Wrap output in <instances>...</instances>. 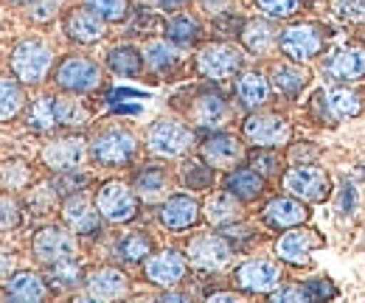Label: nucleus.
<instances>
[{"label": "nucleus", "mask_w": 365, "mask_h": 303, "mask_svg": "<svg viewBox=\"0 0 365 303\" xmlns=\"http://www.w3.org/2000/svg\"><path fill=\"white\" fill-rule=\"evenodd\" d=\"M56 68L53 48L40 37H26L9 53V73H14L26 87H40Z\"/></svg>", "instance_id": "1"}, {"label": "nucleus", "mask_w": 365, "mask_h": 303, "mask_svg": "<svg viewBox=\"0 0 365 303\" xmlns=\"http://www.w3.org/2000/svg\"><path fill=\"white\" fill-rule=\"evenodd\" d=\"M138 135L127 127H107L91 140V160L104 169H124L138 158Z\"/></svg>", "instance_id": "2"}, {"label": "nucleus", "mask_w": 365, "mask_h": 303, "mask_svg": "<svg viewBox=\"0 0 365 303\" xmlns=\"http://www.w3.org/2000/svg\"><path fill=\"white\" fill-rule=\"evenodd\" d=\"M93 202L107 225H127V222L138 219V211H140V200H138L135 188L118 177L98 183Z\"/></svg>", "instance_id": "3"}, {"label": "nucleus", "mask_w": 365, "mask_h": 303, "mask_svg": "<svg viewBox=\"0 0 365 303\" xmlns=\"http://www.w3.org/2000/svg\"><path fill=\"white\" fill-rule=\"evenodd\" d=\"M194 71L208 82H228L245 71V53L225 40L205 43L194 56Z\"/></svg>", "instance_id": "4"}, {"label": "nucleus", "mask_w": 365, "mask_h": 303, "mask_svg": "<svg viewBox=\"0 0 365 303\" xmlns=\"http://www.w3.org/2000/svg\"><path fill=\"white\" fill-rule=\"evenodd\" d=\"M51 76H53V85L71 96H91L104 82L101 65L93 62L91 56H79V53L62 56Z\"/></svg>", "instance_id": "5"}, {"label": "nucleus", "mask_w": 365, "mask_h": 303, "mask_svg": "<svg viewBox=\"0 0 365 303\" xmlns=\"http://www.w3.org/2000/svg\"><path fill=\"white\" fill-rule=\"evenodd\" d=\"M194 143H197L194 130L185 127L178 118H158L146 130V149L155 158H163V160L185 158L194 149Z\"/></svg>", "instance_id": "6"}, {"label": "nucleus", "mask_w": 365, "mask_h": 303, "mask_svg": "<svg viewBox=\"0 0 365 303\" xmlns=\"http://www.w3.org/2000/svg\"><path fill=\"white\" fill-rule=\"evenodd\" d=\"M88 158H91V140H85L76 132L56 135L46 140L40 149V166L51 174L76 172Z\"/></svg>", "instance_id": "7"}, {"label": "nucleus", "mask_w": 365, "mask_h": 303, "mask_svg": "<svg viewBox=\"0 0 365 303\" xmlns=\"http://www.w3.org/2000/svg\"><path fill=\"white\" fill-rule=\"evenodd\" d=\"M31 256L40 267L79 256V236L65 225H43L31 236Z\"/></svg>", "instance_id": "8"}, {"label": "nucleus", "mask_w": 365, "mask_h": 303, "mask_svg": "<svg viewBox=\"0 0 365 303\" xmlns=\"http://www.w3.org/2000/svg\"><path fill=\"white\" fill-rule=\"evenodd\" d=\"M185 256H188V264L194 269L220 272L233 261V245H230V239L222 230L220 233L217 230H205V233H197V236L188 239Z\"/></svg>", "instance_id": "9"}, {"label": "nucleus", "mask_w": 365, "mask_h": 303, "mask_svg": "<svg viewBox=\"0 0 365 303\" xmlns=\"http://www.w3.org/2000/svg\"><path fill=\"white\" fill-rule=\"evenodd\" d=\"M292 127L284 115L270 113V110H253L245 115L242 121V138L253 146H264V149H278L289 140Z\"/></svg>", "instance_id": "10"}, {"label": "nucleus", "mask_w": 365, "mask_h": 303, "mask_svg": "<svg viewBox=\"0 0 365 303\" xmlns=\"http://www.w3.org/2000/svg\"><path fill=\"white\" fill-rule=\"evenodd\" d=\"M188 256L178 250V247H163V250H155L149 259L143 261V278L158 287V289H172V287H180L188 275Z\"/></svg>", "instance_id": "11"}, {"label": "nucleus", "mask_w": 365, "mask_h": 303, "mask_svg": "<svg viewBox=\"0 0 365 303\" xmlns=\"http://www.w3.org/2000/svg\"><path fill=\"white\" fill-rule=\"evenodd\" d=\"M59 219H62L65 227H71L82 239L98 236L101 233V225H104V219L98 214L96 202H93L85 191H73V194L62 197V202H59Z\"/></svg>", "instance_id": "12"}, {"label": "nucleus", "mask_w": 365, "mask_h": 303, "mask_svg": "<svg viewBox=\"0 0 365 303\" xmlns=\"http://www.w3.org/2000/svg\"><path fill=\"white\" fill-rule=\"evenodd\" d=\"M200 158L211 169H217V172H230V169L242 166V160L247 158V152H245V143H242L239 135L214 130L200 140Z\"/></svg>", "instance_id": "13"}, {"label": "nucleus", "mask_w": 365, "mask_h": 303, "mask_svg": "<svg viewBox=\"0 0 365 303\" xmlns=\"http://www.w3.org/2000/svg\"><path fill=\"white\" fill-rule=\"evenodd\" d=\"M233 284L245 295H270L281 287V267L270 259H247L233 269Z\"/></svg>", "instance_id": "14"}, {"label": "nucleus", "mask_w": 365, "mask_h": 303, "mask_svg": "<svg viewBox=\"0 0 365 303\" xmlns=\"http://www.w3.org/2000/svg\"><path fill=\"white\" fill-rule=\"evenodd\" d=\"M284 191H289L292 197L304 200V202H323L331 191V180L326 172H320L312 163H298L281 177Z\"/></svg>", "instance_id": "15"}, {"label": "nucleus", "mask_w": 365, "mask_h": 303, "mask_svg": "<svg viewBox=\"0 0 365 303\" xmlns=\"http://www.w3.org/2000/svg\"><path fill=\"white\" fill-rule=\"evenodd\" d=\"M185 118L197 130H208V132L220 130V127L228 124L230 118L228 98L222 93H217V90H200L191 98V104L185 107Z\"/></svg>", "instance_id": "16"}, {"label": "nucleus", "mask_w": 365, "mask_h": 303, "mask_svg": "<svg viewBox=\"0 0 365 303\" xmlns=\"http://www.w3.org/2000/svg\"><path fill=\"white\" fill-rule=\"evenodd\" d=\"M200 219H202V202L194 194H185V191L169 194L158 205V222L172 233H182V230L197 227Z\"/></svg>", "instance_id": "17"}, {"label": "nucleus", "mask_w": 365, "mask_h": 303, "mask_svg": "<svg viewBox=\"0 0 365 303\" xmlns=\"http://www.w3.org/2000/svg\"><path fill=\"white\" fill-rule=\"evenodd\" d=\"M278 48L289 62H309L323 51V31L315 23H295L278 34Z\"/></svg>", "instance_id": "18"}, {"label": "nucleus", "mask_w": 365, "mask_h": 303, "mask_svg": "<svg viewBox=\"0 0 365 303\" xmlns=\"http://www.w3.org/2000/svg\"><path fill=\"white\" fill-rule=\"evenodd\" d=\"M323 247V236L318 230H301L298 227H289V230H281V236L275 239V256L284 261V264H307L309 256Z\"/></svg>", "instance_id": "19"}, {"label": "nucleus", "mask_w": 365, "mask_h": 303, "mask_svg": "<svg viewBox=\"0 0 365 303\" xmlns=\"http://www.w3.org/2000/svg\"><path fill=\"white\" fill-rule=\"evenodd\" d=\"M130 289H133L130 275L121 272L118 267H96L93 272H88V281H85L88 298L98 303L121 301L130 295Z\"/></svg>", "instance_id": "20"}, {"label": "nucleus", "mask_w": 365, "mask_h": 303, "mask_svg": "<svg viewBox=\"0 0 365 303\" xmlns=\"http://www.w3.org/2000/svg\"><path fill=\"white\" fill-rule=\"evenodd\" d=\"M130 185L135 188L138 200L143 205H160L172 194V174H169L166 166H160V163H146V166H140L133 174V183Z\"/></svg>", "instance_id": "21"}, {"label": "nucleus", "mask_w": 365, "mask_h": 303, "mask_svg": "<svg viewBox=\"0 0 365 303\" xmlns=\"http://www.w3.org/2000/svg\"><path fill=\"white\" fill-rule=\"evenodd\" d=\"M104 26L107 23L88 6H76V9L65 11V17H62L65 37L76 45H96L98 40H104Z\"/></svg>", "instance_id": "22"}, {"label": "nucleus", "mask_w": 365, "mask_h": 303, "mask_svg": "<svg viewBox=\"0 0 365 303\" xmlns=\"http://www.w3.org/2000/svg\"><path fill=\"white\" fill-rule=\"evenodd\" d=\"M262 222L273 230H289V227H298V225H307L309 222V208L304 200L298 197H273L264 208H262Z\"/></svg>", "instance_id": "23"}, {"label": "nucleus", "mask_w": 365, "mask_h": 303, "mask_svg": "<svg viewBox=\"0 0 365 303\" xmlns=\"http://www.w3.org/2000/svg\"><path fill=\"white\" fill-rule=\"evenodd\" d=\"M3 295H6V301L14 303H43L51 298V287H48L43 272H37V269H17L3 284Z\"/></svg>", "instance_id": "24"}, {"label": "nucleus", "mask_w": 365, "mask_h": 303, "mask_svg": "<svg viewBox=\"0 0 365 303\" xmlns=\"http://www.w3.org/2000/svg\"><path fill=\"white\" fill-rule=\"evenodd\" d=\"M270 93H273V82L264 73H259V71H242L236 76L233 96H236V101H239V107L245 113L262 110L270 101Z\"/></svg>", "instance_id": "25"}, {"label": "nucleus", "mask_w": 365, "mask_h": 303, "mask_svg": "<svg viewBox=\"0 0 365 303\" xmlns=\"http://www.w3.org/2000/svg\"><path fill=\"white\" fill-rule=\"evenodd\" d=\"M222 188L230 191L239 202H256L264 191H267V177L262 172H256L253 166H236V169H230L225 172L222 177Z\"/></svg>", "instance_id": "26"}, {"label": "nucleus", "mask_w": 365, "mask_h": 303, "mask_svg": "<svg viewBox=\"0 0 365 303\" xmlns=\"http://www.w3.org/2000/svg\"><path fill=\"white\" fill-rule=\"evenodd\" d=\"M143 62L152 73L169 79L182 68V48L172 40H149L143 45Z\"/></svg>", "instance_id": "27"}, {"label": "nucleus", "mask_w": 365, "mask_h": 303, "mask_svg": "<svg viewBox=\"0 0 365 303\" xmlns=\"http://www.w3.org/2000/svg\"><path fill=\"white\" fill-rule=\"evenodd\" d=\"M326 73L337 82H357L365 76V51L357 45H346L337 48L329 62H326Z\"/></svg>", "instance_id": "28"}, {"label": "nucleus", "mask_w": 365, "mask_h": 303, "mask_svg": "<svg viewBox=\"0 0 365 303\" xmlns=\"http://www.w3.org/2000/svg\"><path fill=\"white\" fill-rule=\"evenodd\" d=\"M53 115H56V130L65 132L85 130L93 118L91 107L82 101V96H71V93L53 96Z\"/></svg>", "instance_id": "29"}, {"label": "nucleus", "mask_w": 365, "mask_h": 303, "mask_svg": "<svg viewBox=\"0 0 365 303\" xmlns=\"http://www.w3.org/2000/svg\"><path fill=\"white\" fill-rule=\"evenodd\" d=\"M29 107L26 85L14 73H0V124H11L23 118Z\"/></svg>", "instance_id": "30"}, {"label": "nucleus", "mask_w": 365, "mask_h": 303, "mask_svg": "<svg viewBox=\"0 0 365 303\" xmlns=\"http://www.w3.org/2000/svg\"><path fill=\"white\" fill-rule=\"evenodd\" d=\"M46 281L51 287V292H73L79 287H85L88 281V272L85 267L76 259H65L56 261V264H46Z\"/></svg>", "instance_id": "31"}, {"label": "nucleus", "mask_w": 365, "mask_h": 303, "mask_svg": "<svg viewBox=\"0 0 365 303\" xmlns=\"http://www.w3.org/2000/svg\"><path fill=\"white\" fill-rule=\"evenodd\" d=\"M242 205L245 202H239L230 191H217V194H211L208 200H205V205H202V217L208 219V225H214V227H228L233 222H239L242 219Z\"/></svg>", "instance_id": "32"}, {"label": "nucleus", "mask_w": 365, "mask_h": 303, "mask_svg": "<svg viewBox=\"0 0 365 303\" xmlns=\"http://www.w3.org/2000/svg\"><path fill=\"white\" fill-rule=\"evenodd\" d=\"M155 253V242L149 233L143 230H130V233H121L115 242H113V256L121 261V264H143Z\"/></svg>", "instance_id": "33"}, {"label": "nucleus", "mask_w": 365, "mask_h": 303, "mask_svg": "<svg viewBox=\"0 0 365 303\" xmlns=\"http://www.w3.org/2000/svg\"><path fill=\"white\" fill-rule=\"evenodd\" d=\"M239 40H242L245 51H250L256 56H264L278 45V34L267 20H245L242 29H239Z\"/></svg>", "instance_id": "34"}, {"label": "nucleus", "mask_w": 365, "mask_h": 303, "mask_svg": "<svg viewBox=\"0 0 365 303\" xmlns=\"http://www.w3.org/2000/svg\"><path fill=\"white\" fill-rule=\"evenodd\" d=\"M104 65H107L110 73L124 76V79H135L146 68L143 51H138L135 45H115V48H110L107 56H104Z\"/></svg>", "instance_id": "35"}, {"label": "nucleus", "mask_w": 365, "mask_h": 303, "mask_svg": "<svg viewBox=\"0 0 365 303\" xmlns=\"http://www.w3.org/2000/svg\"><path fill=\"white\" fill-rule=\"evenodd\" d=\"M31 185H34V166L26 158L14 155L0 160V191L20 194V191H29Z\"/></svg>", "instance_id": "36"}, {"label": "nucleus", "mask_w": 365, "mask_h": 303, "mask_svg": "<svg viewBox=\"0 0 365 303\" xmlns=\"http://www.w3.org/2000/svg\"><path fill=\"white\" fill-rule=\"evenodd\" d=\"M320 101L326 107V118H331V121H346V118L363 113V96L357 90H331V93L320 96Z\"/></svg>", "instance_id": "37"}, {"label": "nucleus", "mask_w": 365, "mask_h": 303, "mask_svg": "<svg viewBox=\"0 0 365 303\" xmlns=\"http://www.w3.org/2000/svg\"><path fill=\"white\" fill-rule=\"evenodd\" d=\"M23 124L29 132L37 135H53L56 130V115H53V96H40L34 101H29L26 113H23Z\"/></svg>", "instance_id": "38"}, {"label": "nucleus", "mask_w": 365, "mask_h": 303, "mask_svg": "<svg viewBox=\"0 0 365 303\" xmlns=\"http://www.w3.org/2000/svg\"><path fill=\"white\" fill-rule=\"evenodd\" d=\"M163 34H166V40H172V43L180 45L182 51H185V48H194V45L200 43L202 26H200V20L191 17V14H175V17L163 26Z\"/></svg>", "instance_id": "39"}, {"label": "nucleus", "mask_w": 365, "mask_h": 303, "mask_svg": "<svg viewBox=\"0 0 365 303\" xmlns=\"http://www.w3.org/2000/svg\"><path fill=\"white\" fill-rule=\"evenodd\" d=\"M270 82L287 98H295V96H301L304 87L309 85V73L304 68H298V62H287V65H275Z\"/></svg>", "instance_id": "40"}, {"label": "nucleus", "mask_w": 365, "mask_h": 303, "mask_svg": "<svg viewBox=\"0 0 365 303\" xmlns=\"http://www.w3.org/2000/svg\"><path fill=\"white\" fill-rule=\"evenodd\" d=\"M180 180L188 191H211L217 183V169H211L202 158H194L180 166Z\"/></svg>", "instance_id": "41"}, {"label": "nucleus", "mask_w": 365, "mask_h": 303, "mask_svg": "<svg viewBox=\"0 0 365 303\" xmlns=\"http://www.w3.org/2000/svg\"><path fill=\"white\" fill-rule=\"evenodd\" d=\"M23 222H26V205H23L20 194L0 191V233L20 230Z\"/></svg>", "instance_id": "42"}, {"label": "nucleus", "mask_w": 365, "mask_h": 303, "mask_svg": "<svg viewBox=\"0 0 365 303\" xmlns=\"http://www.w3.org/2000/svg\"><path fill=\"white\" fill-rule=\"evenodd\" d=\"M85 6L96 11L104 23H124L130 17V3L127 0H85Z\"/></svg>", "instance_id": "43"}, {"label": "nucleus", "mask_w": 365, "mask_h": 303, "mask_svg": "<svg viewBox=\"0 0 365 303\" xmlns=\"http://www.w3.org/2000/svg\"><path fill=\"white\" fill-rule=\"evenodd\" d=\"M62 11V0H31L29 3V20L34 26H48L59 17Z\"/></svg>", "instance_id": "44"}, {"label": "nucleus", "mask_w": 365, "mask_h": 303, "mask_svg": "<svg viewBox=\"0 0 365 303\" xmlns=\"http://www.w3.org/2000/svg\"><path fill=\"white\" fill-rule=\"evenodd\" d=\"M247 163L256 169V172H262L264 177H270L281 169V158L275 155V149H264V146H256L250 155H247Z\"/></svg>", "instance_id": "45"}, {"label": "nucleus", "mask_w": 365, "mask_h": 303, "mask_svg": "<svg viewBox=\"0 0 365 303\" xmlns=\"http://www.w3.org/2000/svg\"><path fill=\"white\" fill-rule=\"evenodd\" d=\"M256 6H259L267 17H273V20H284V17H292V14L298 11L301 0H256Z\"/></svg>", "instance_id": "46"}, {"label": "nucleus", "mask_w": 365, "mask_h": 303, "mask_svg": "<svg viewBox=\"0 0 365 303\" xmlns=\"http://www.w3.org/2000/svg\"><path fill=\"white\" fill-rule=\"evenodd\" d=\"M331 9L343 20H365V0H331Z\"/></svg>", "instance_id": "47"}, {"label": "nucleus", "mask_w": 365, "mask_h": 303, "mask_svg": "<svg viewBox=\"0 0 365 303\" xmlns=\"http://www.w3.org/2000/svg\"><path fill=\"white\" fill-rule=\"evenodd\" d=\"M273 303H307L312 301L309 298V292H307V287H278V289H273L270 295H267Z\"/></svg>", "instance_id": "48"}, {"label": "nucleus", "mask_w": 365, "mask_h": 303, "mask_svg": "<svg viewBox=\"0 0 365 303\" xmlns=\"http://www.w3.org/2000/svg\"><path fill=\"white\" fill-rule=\"evenodd\" d=\"M20 269V259H17V253L14 250H9L6 245H0V287L14 275Z\"/></svg>", "instance_id": "49"}, {"label": "nucleus", "mask_w": 365, "mask_h": 303, "mask_svg": "<svg viewBox=\"0 0 365 303\" xmlns=\"http://www.w3.org/2000/svg\"><path fill=\"white\" fill-rule=\"evenodd\" d=\"M307 292H309V298H331V295H337V289H334L329 281H323V278L309 281V284H307Z\"/></svg>", "instance_id": "50"}, {"label": "nucleus", "mask_w": 365, "mask_h": 303, "mask_svg": "<svg viewBox=\"0 0 365 303\" xmlns=\"http://www.w3.org/2000/svg\"><path fill=\"white\" fill-rule=\"evenodd\" d=\"M230 6V0H202V9L208 14H225Z\"/></svg>", "instance_id": "51"}, {"label": "nucleus", "mask_w": 365, "mask_h": 303, "mask_svg": "<svg viewBox=\"0 0 365 303\" xmlns=\"http://www.w3.org/2000/svg\"><path fill=\"white\" fill-rule=\"evenodd\" d=\"M155 3H158L163 11H180V9H185L191 0H155Z\"/></svg>", "instance_id": "52"}, {"label": "nucleus", "mask_w": 365, "mask_h": 303, "mask_svg": "<svg viewBox=\"0 0 365 303\" xmlns=\"http://www.w3.org/2000/svg\"><path fill=\"white\" fill-rule=\"evenodd\" d=\"M242 289L239 292H208V301H242Z\"/></svg>", "instance_id": "53"}, {"label": "nucleus", "mask_w": 365, "mask_h": 303, "mask_svg": "<svg viewBox=\"0 0 365 303\" xmlns=\"http://www.w3.org/2000/svg\"><path fill=\"white\" fill-rule=\"evenodd\" d=\"M160 301H191V295L188 292H175V287H172V289H163Z\"/></svg>", "instance_id": "54"}, {"label": "nucleus", "mask_w": 365, "mask_h": 303, "mask_svg": "<svg viewBox=\"0 0 365 303\" xmlns=\"http://www.w3.org/2000/svg\"><path fill=\"white\" fill-rule=\"evenodd\" d=\"M9 3H14V6H29L31 0H9Z\"/></svg>", "instance_id": "55"}]
</instances>
